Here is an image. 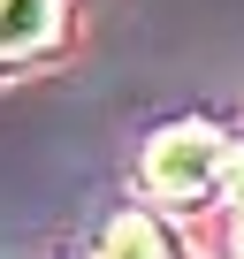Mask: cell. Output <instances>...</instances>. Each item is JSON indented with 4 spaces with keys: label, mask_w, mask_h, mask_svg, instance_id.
I'll use <instances>...</instances> for the list:
<instances>
[{
    "label": "cell",
    "mask_w": 244,
    "mask_h": 259,
    "mask_svg": "<svg viewBox=\"0 0 244 259\" xmlns=\"http://www.w3.org/2000/svg\"><path fill=\"white\" fill-rule=\"evenodd\" d=\"M229 138L214 122H168V130H153V145H145V191L153 198H168V206H206L221 183H229Z\"/></svg>",
    "instance_id": "obj_1"
},
{
    "label": "cell",
    "mask_w": 244,
    "mask_h": 259,
    "mask_svg": "<svg viewBox=\"0 0 244 259\" xmlns=\"http://www.w3.org/2000/svg\"><path fill=\"white\" fill-rule=\"evenodd\" d=\"M69 31V0H0V61H31Z\"/></svg>",
    "instance_id": "obj_2"
},
{
    "label": "cell",
    "mask_w": 244,
    "mask_h": 259,
    "mask_svg": "<svg viewBox=\"0 0 244 259\" xmlns=\"http://www.w3.org/2000/svg\"><path fill=\"white\" fill-rule=\"evenodd\" d=\"M99 259H183V251H176V236H168L153 213L122 206V213H107V229H99Z\"/></svg>",
    "instance_id": "obj_3"
},
{
    "label": "cell",
    "mask_w": 244,
    "mask_h": 259,
    "mask_svg": "<svg viewBox=\"0 0 244 259\" xmlns=\"http://www.w3.org/2000/svg\"><path fill=\"white\" fill-rule=\"evenodd\" d=\"M221 191H236V244H244V145L229 153V183H221Z\"/></svg>",
    "instance_id": "obj_4"
}]
</instances>
